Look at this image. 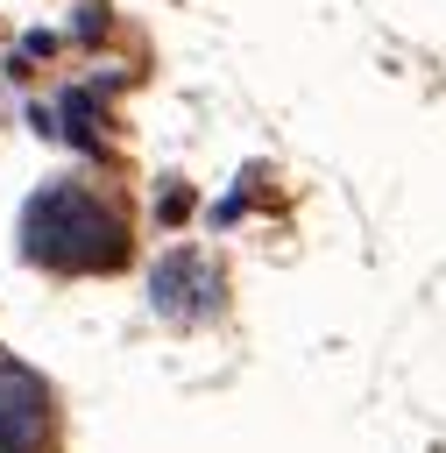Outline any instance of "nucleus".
<instances>
[{
    "instance_id": "1",
    "label": "nucleus",
    "mask_w": 446,
    "mask_h": 453,
    "mask_svg": "<svg viewBox=\"0 0 446 453\" xmlns=\"http://www.w3.org/2000/svg\"><path fill=\"white\" fill-rule=\"evenodd\" d=\"M50 439V403L21 368H0V453H35Z\"/></svg>"
}]
</instances>
